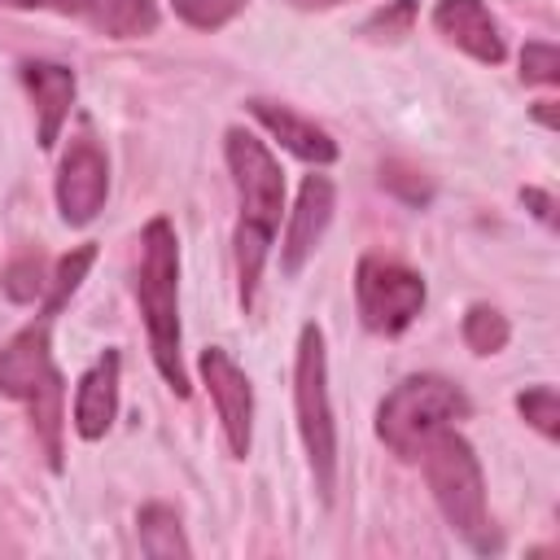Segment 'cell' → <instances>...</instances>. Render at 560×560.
I'll return each instance as SVG.
<instances>
[{
	"label": "cell",
	"mask_w": 560,
	"mask_h": 560,
	"mask_svg": "<svg viewBox=\"0 0 560 560\" xmlns=\"http://www.w3.org/2000/svg\"><path fill=\"white\" fill-rule=\"evenodd\" d=\"M223 158L236 184V232H232V258H236V293L241 306H254L267 254L276 245L280 232V214H284V171L271 158V149L245 131V127H228L223 136Z\"/></svg>",
	"instance_id": "6da1fadb"
},
{
	"label": "cell",
	"mask_w": 560,
	"mask_h": 560,
	"mask_svg": "<svg viewBox=\"0 0 560 560\" xmlns=\"http://www.w3.org/2000/svg\"><path fill=\"white\" fill-rule=\"evenodd\" d=\"M136 306L149 332V354L162 381L188 398V368H184V332H179V241L171 219H149L140 232V258H136Z\"/></svg>",
	"instance_id": "7a4b0ae2"
},
{
	"label": "cell",
	"mask_w": 560,
	"mask_h": 560,
	"mask_svg": "<svg viewBox=\"0 0 560 560\" xmlns=\"http://www.w3.org/2000/svg\"><path fill=\"white\" fill-rule=\"evenodd\" d=\"M0 394L22 402L31 416V429L48 455V468L61 472V455H66V385L61 372L52 363V315L39 311V319H31L26 328H18L4 346H0Z\"/></svg>",
	"instance_id": "3957f363"
},
{
	"label": "cell",
	"mask_w": 560,
	"mask_h": 560,
	"mask_svg": "<svg viewBox=\"0 0 560 560\" xmlns=\"http://www.w3.org/2000/svg\"><path fill=\"white\" fill-rule=\"evenodd\" d=\"M420 464H424V481H429L446 525L472 551H481V556L499 551V529L486 508V481H481V459H477L472 442L459 438L455 429H442L420 451Z\"/></svg>",
	"instance_id": "277c9868"
},
{
	"label": "cell",
	"mask_w": 560,
	"mask_h": 560,
	"mask_svg": "<svg viewBox=\"0 0 560 560\" xmlns=\"http://www.w3.org/2000/svg\"><path fill=\"white\" fill-rule=\"evenodd\" d=\"M472 402L468 394L438 376V372H416L407 381H398L381 407H376V438L398 455V459H420V451L429 446V438H438L442 429H455L459 420H468Z\"/></svg>",
	"instance_id": "5b68a950"
},
{
	"label": "cell",
	"mask_w": 560,
	"mask_h": 560,
	"mask_svg": "<svg viewBox=\"0 0 560 560\" xmlns=\"http://www.w3.org/2000/svg\"><path fill=\"white\" fill-rule=\"evenodd\" d=\"M293 411H298V433L306 446L315 490L328 503L332 486H337V420H332V394H328V346H324L319 324H302V332H298Z\"/></svg>",
	"instance_id": "8992f818"
},
{
	"label": "cell",
	"mask_w": 560,
	"mask_h": 560,
	"mask_svg": "<svg viewBox=\"0 0 560 560\" xmlns=\"http://www.w3.org/2000/svg\"><path fill=\"white\" fill-rule=\"evenodd\" d=\"M424 280L420 271H411L398 258L385 254H363L354 267V302H359V319L368 332L376 337H398L416 324V315L424 311Z\"/></svg>",
	"instance_id": "52a82bcc"
},
{
	"label": "cell",
	"mask_w": 560,
	"mask_h": 560,
	"mask_svg": "<svg viewBox=\"0 0 560 560\" xmlns=\"http://www.w3.org/2000/svg\"><path fill=\"white\" fill-rule=\"evenodd\" d=\"M109 197V158L92 127H79L57 166V210L70 228H88Z\"/></svg>",
	"instance_id": "ba28073f"
},
{
	"label": "cell",
	"mask_w": 560,
	"mask_h": 560,
	"mask_svg": "<svg viewBox=\"0 0 560 560\" xmlns=\"http://www.w3.org/2000/svg\"><path fill=\"white\" fill-rule=\"evenodd\" d=\"M197 372H201V385L210 389V402L219 411L228 451L236 459H245L249 442H254V385H249L245 368L223 346H206L197 359Z\"/></svg>",
	"instance_id": "9c48e42d"
},
{
	"label": "cell",
	"mask_w": 560,
	"mask_h": 560,
	"mask_svg": "<svg viewBox=\"0 0 560 560\" xmlns=\"http://www.w3.org/2000/svg\"><path fill=\"white\" fill-rule=\"evenodd\" d=\"M9 9H44L83 22L105 39H144L158 31V0H0Z\"/></svg>",
	"instance_id": "30bf717a"
},
{
	"label": "cell",
	"mask_w": 560,
	"mask_h": 560,
	"mask_svg": "<svg viewBox=\"0 0 560 560\" xmlns=\"http://www.w3.org/2000/svg\"><path fill=\"white\" fill-rule=\"evenodd\" d=\"M332 206H337V188L328 175H306L298 188V201L289 210L284 223V241H280V271L298 276L306 267V258L319 249L328 223H332Z\"/></svg>",
	"instance_id": "8fae6325"
},
{
	"label": "cell",
	"mask_w": 560,
	"mask_h": 560,
	"mask_svg": "<svg viewBox=\"0 0 560 560\" xmlns=\"http://www.w3.org/2000/svg\"><path fill=\"white\" fill-rule=\"evenodd\" d=\"M433 31L481 66H499L508 57L503 31L481 0H438L433 4Z\"/></svg>",
	"instance_id": "7c38bea8"
},
{
	"label": "cell",
	"mask_w": 560,
	"mask_h": 560,
	"mask_svg": "<svg viewBox=\"0 0 560 560\" xmlns=\"http://www.w3.org/2000/svg\"><path fill=\"white\" fill-rule=\"evenodd\" d=\"M18 79L35 105V131H39V149H52L61 140V127L70 118L74 105V70L61 61H22Z\"/></svg>",
	"instance_id": "4fadbf2b"
},
{
	"label": "cell",
	"mask_w": 560,
	"mask_h": 560,
	"mask_svg": "<svg viewBox=\"0 0 560 560\" xmlns=\"http://www.w3.org/2000/svg\"><path fill=\"white\" fill-rule=\"evenodd\" d=\"M118 376H122V354L101 350V359L79 376L74 385V433L83 442H101L118 416Z\"/></svg>",
	"instance_id": "5bb4252c"
},
{
	"label": "cell",
	"mask_w": 560,
	"mask_h": 560,
	"mask_svg": "<svg viewBox=\"0 0 560 560\" xmlns=\"http://www.w3.org/2000/svg\"><path fill=\"white\" fill-rule=\"evenodd\" d=\"M245 109H249L254 122H258L262 131H271L293 158H302V162H311V166H332V162H337V140H332L324 127H315L311 118L293 114L289 105H276V101L254 96Z\"/></svg>",
	"instance_id": "9a60e30c"
},
{
	"label": "cell",
	"mask_w": 560,
	"mask_h": 560,
	"mask_svg": "<svg viewBox=\"0 0 560 560\" xmlns=\"http://www.w3.org/2000/svg\"><path fill=\"white\" fill-rule=\"evenodd\" d=\"M136 534H140V551L149 560H175V556H192L188 538H184V525H179V512L166 508V503H144L136 512Z\"/></svg>",
	"instance_id": "2e32d148"
},
{
	"label": "cell",
	"mask_w": 560,
	"mask_h": 560,
	"mask_svg": "<svg viewBox=\"0 0 560 560\" xmlns=\"http://www.w3.org/2000/svg\"><path fill=\"white\" fill-rule=\"evenodd\" d=\"M96 262V245H74L70 254H61L57 262H52V271H48V293H44V315H52L57 319V311L70 302V293L83 284V276H88V267Z\"/></svg>",
	"instance_id": "e0dca14e"
},
{
	"label": "cell",
	"mask_w": 560,
	"mask_h": 560,
	"mask_svg": "<svg viewBox=\"0 0 560 560\" xmlns=\"http://www.w3.org/2000/svg\"><path fill=\"white\" fill-rule=\"evenodd\" d=\"M508 337H512V328H508V315L499 306L472 302L464 311V341H468L472 354H499L508 346Z\"/></svg>",
	"instance_id": "ac0fdd59"
},
{
	"label": "cell",
	"mask_w": 560,
	"mask_h": 560,
	"mask_svg": "<svg viewBox=\"0 0 560 560\" xmlns=\"http://www.w3.org/2000/svg\"><path fill=\"white\" fill-rule=\"evenodd\" d=\"M4 293L13 298V302H44V293H48V267H44V258L39 254H22V258H13L9 267H4Z\"/></svg>",
	"instance_id": "d6986e66"
},
{
	"label": "cell",
	"mask_w": 560,
	"mask_h": 560,
	"mask_svg": "<svg viewBox=\"0 0 560 560\" xmlns=\"http://www.w3.org/2000/svg\"><path fill=\"white\" fill-rule=\"evenodd\" d=\"M516 411L525 416L529 429H538L547 442L560 438V402H556V389L551 385H529L516 394Z\"/></svg>",
	"instance_id": "ffe728a7"
},
{
	"label": "cell",
	"mask_w": 560,
	"mask_h": 560,
	"mask_svg": "<svg viewBox=\"0 0 560 560\" xmlns=\"http://www.w3.org/2000/svg\"><path fill=\"white\" fill-rule=\"evenodd\" d=\"M245 4H249V0H171V9H175L188 26H197V31H219V26H228Z\"/></svg>",
	"instance_id": "44dd1931"
},
{
	"label": "cell",
	"mask_w": 560,
	"mask_h": 560,
	"mask_svg": "<svg viewBox=\"0 0 560 560\" xmlns=\"http://www.w3.org/2000/svg\"><path fill=\"white\" fill-rule=\"evenodd\" d=\"M381 184H385L394 197H402L407 206H429V201H433L429 175L416 171V166H407V162H385V166H381Z\"/></svg>",
	"instance_id": "7402d4cb"
},
{
	"label": "cell",
	"mask_w": 560,
	"mask_h": 560,
	"mask_svg": "<svg viewBox=\"0 0 560 560\" xmlns=\"http://www.w3.org/2000/svg\"><path fill=\"white\" fill-rule=\"evenodd\" d=\"M521 79H525V83H542V88L560 83V52H556V44L529 39V44L521 48Z\"/></svg>",
	"instance_id": "603a6c76"
},
{
	"label": "cell",
	"mask_w": 560,
	"mask_h": 560,
	"mask_svg": "<svg viewBox=\"0 0 560 560\" xmlns=\"http://www.w3.org/2000/svg\"><path fill=\"white\" fill-rule=\"evenodd\" d=\"M416 22V0H389L381 13H372L363 22V35L368 39H402Z\"/></svg>",
	"instance_id": "cb8c5ba5"
},
{
	"label": "cell",
	"mask_w": 560,
	"mask_h": 560,
	"mask_svg": "<svg viewBox=\"0 0 560 560\" xmlns=\"http://www.w3.org/2000/svg\"><path fill=\"white\" fill-rule=\"evenodd\" d=\"M521 201H525V206H529L547 228H556V201H551L542 188H521Z\"/></svg>",
	"instance_id": "d4e9b609"
},
{
	"label": "cell",
	"mask_w": 560,
	"mask_h": 560,
	"mask_svg": "<svg viewBox=\"0 0 560 560\" xmlns=\"http://www.w3.org/2000/svg\"><path fill=\"white\" fill-rule=\"evenodd\" d=\"M534 118H538L542 127H556V114H551V101H538V105H534Z\"/></svg>",
	"instance_id": "484cf974"
},
{
	"label": "cell",
	"mask_w": 560,
	"mask_h": 560,
	"mask_svg": "<svg viewBox=\"0 0 560 560\" xmlns=\"http://www.w3.org/2000/svg\"><path fill=\"white\" fill-rule=\"evenodd\" d=\"M298 9H332V4H346V0H293Z\"/></svg>",
	"instance_id": "4316f807"
}]
</instances>
